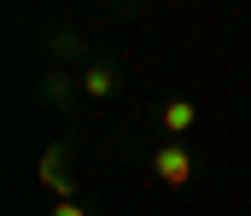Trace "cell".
Returning a JSON list of instances; mask_svg holds the SVG:
<instances>
[{
	"label": "cell",
	"instance_id": "cell-1",
	"mask_svg": "<svg viewBox=\"0 0 251 216\" xmlns=\"http://www.w3.org/2000/svg\"><path fill=\"white\" fill-rule=\"evenodd\" d=\"M152 175H158L164 187H187V181H193V158L170 141V146H158V152H152Z\"/></svg>",
	"mask_w": 251,
	"mask_h": 216
},
{
	"label": "cell",
	"instance_id": "cell-2",
	"mask_svg": "<svg viewBox=\"0 0 251 216\" xmlns=\"http://www.w3.org/2000/svg\"><path fill=\"white\" fill-rule=\"evenodd\" d=\"M82 94H88V99H111V94H117V71H111V65H94V71L82 76Z\"/></svg>",
	"mask_w": 251,
	"mask_h": 216
},
{
	"label": "cell",
	"instance_id": "cell-3",
	"mask_svg": "<svg viewBox=\"0 0 251 216\" xmlns=\"http://www.w3.org/2000/svg\"><path fill=\"white\" fill-rule=\"evenodd\" d=\"M41 187H53L59 199H70V181H64V152H59V146L41 158Z\"/></svg>",
	"mask_w": 251,
	"mask_h": 216
},
{
	"label": "cell",
	"instance_id": "cell-4",
	"mask_svg": "<svg viewBox=\"0 0 251 216\" xmlns=\"http://www.w3.org/2000/svg\"><path fill=\"white\" fill-rule=\"evenodd\" d=\"M193 117H199V111H193V99H170V105H164V129H170V135H187Z\"/></svg>",
	"mask_w": 251,
	"mask_h": 216
},
{
	"label": "cell",
	"instance_id": "cell-5",
	"mask_svg": "<svg viewBox=\"0 0 251 216\" xmlns=\"http://www.w3.org/2000/svg\"><path fill=\"white\" fill-rule=\"evenodd\" d=\"M53 216H88V211H82L76 199H59V211H53Z\"/></svg>",
	"mask_w": 251,
	"mask_h": 216
}]
</instances>
